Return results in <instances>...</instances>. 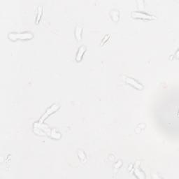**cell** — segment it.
<instances>
[{
  "label": "cell",
  "instance_id": "6da1fadb",
  "mask_svg": "<svg viewBox=\"0 0 179 179\" xmlns=\"http://www.w3.org/2000/svg\"><path fill=\"white\" fill-rule=\"evenodd\" d=\"M9 38L11 40L15 41L16 39H21V40H25V39H31L33 38V34L30 32H23V33H9Z\"/></svg>",
  "mask_w": 179,
  "mask_h": 179
},
{
  "label": "cell",
  "instance_id": "7a4b0ae2",
  "mask_svg": "<svg viewBox=\"0 0 179 179\" xmlns=\"http://www.w3.org/2000/svg\"><path fill=\"white\" fill-rule=\"evenodd\" d=\"M132 16L134 18H141V19H148V20H153L156 19V17L154 16L148 14V13L139 12V11H133L132 13Z\"/></svg>",
  "mask_w": 179,
  "mask_h": 179
},
{
  "label": "cell",
  "instance_id": "3957f363",
  "mask_svg": "<svg viewBox=\"0 0 179 179\" xmlns=\"http://www.w3.org/2000/svg\"><path fill=\"white\" fill-rule=\"evenodd\" d=\"M125 81H126L127 83H128L129 85H131L132 86L134 87L136 89L141 90L144 89V86L139 83L138 81H136V80H134L132 78H129V77H125Z\"/></svg>",
  "mask_w": 179,
  "mask_h": 179
},
{
  "label": "cell",
  "instance_id": "277c9868",
  "mask_svg": "<svg viewBox=\"0 0 179 179\" xmlns=\"http://www.w3.org/2000/svg\"><path fill=\"white\" fill-rule=\"evenodd\" d=\"M60 108V106L59 105H57V104H53V106H52L51 108H49L47 111H46V112L45 113V114H43V115L42 117H41V118L40 119V122H43V121L46 119V118H47L49 115H51L52 114H53V113L55 111H56L57 109H58Z\"/></svg>",
  "mask_w": 179,
  "mask_h": 179
},
{
  "label": "cell",
  "instance_id": "5b68a950",
  "mask_svg": "<svg viewBox=\"0 0 179 179\" xmlns=\"http://www.w3.org/2000/svg\"><path fill=\"white\" fill-rule=\"evenodd\" d=\"M85 50H86V48L84 46H82L80 47L78 49V53L76 54V60L77 62H80L83 58V56L84 53L85 52Z\"/></svg>",
  "mask_w": 179,
  "mask_h": 179
},
{
  "label": "cell",
  "instance_id": "8992f818",
  "mask_svg": "<svg viewBox=\"0 0 179 179\" xmlns=\"http://www.w3.org/2000/svg\"><path fill=\"white\" fill-rule=\"evenodd\" d=\"M81 33H82V28L80 26H77L75 30V36L77 40H81Z\"/></svg>",
  "mask_w": 179,
  "mask_h": 179
},
{
  "label": "cell",
  "instance_id": "52a82bcc",
  "mask_svg": "<svg viewBox=\"0 0 179 179\" xmlns=\"http://www.w3.org/2000/svg\"><path fill=\"white\" fill-rule=\"evenodd\" d=\"M41 15H42V7H39L38 8V14L37 16V20H36L37 23H38V21L40 20Z\"/></svg>",
  "mask_w": 179,
  "mask_h": 179
}]
</instances>
